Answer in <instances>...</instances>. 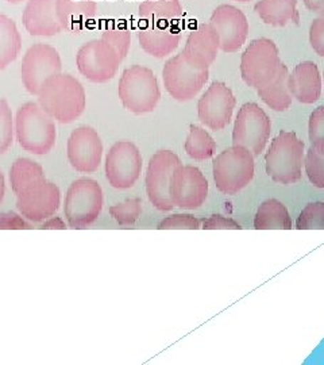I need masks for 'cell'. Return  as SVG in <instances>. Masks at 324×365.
<instances>
[{
	"mask_svg": "<svg viewBox=\"0 0 324 365\" xmlns=\"http://www.w3.org/2000/svg\"><path fill=\"white\" fill-rule=\"evenodd\" d=\"M38 105L56 120L70 123L85 110V90L72 75L58 73L48 78L38 95Z\"/></svg>",
	"mask_w": 324,
	"mask_h": 365,
	"instance_id": "obj_1",
	"label": "cell"
},
{
	"mask_svg": "<svg viewBox=\"0 0 324 365\" xmlns=\"http://www.w3.org/2000/svg\"><path fill=\"white\" fill-rule=\"evenodd\" d=\"M15 134L21 148L33 155H48L57 138L54 119L34 102H27L18 108Z\"/></svg>",
	"mask_w": 324,
	"mask_h": 365,
	"instance_id": "obj_2",
	"label": "cell"
},
{
	"mask_svg": "<svg viewBox=\"0 0 324 365\" xmlns=\"http://www.w3.org/2000/svg\"><path fill=\"white\" fill-rule=\"evenodd\" d=\"M305 145L295 131L281 130L273 138L265 161L266 173L273 182L293 184L301 179Z\"/></svg>",
	"mask_w": 324,
	"mask_h": 365,
	"instance_id": "obj_3",
	"label": "cell"
},
{
	"mask_svg": "<svg viewBox=\"0 0 324 365\" xmlns=\"http://www.w3.org/2000/svg\"><path fill=\"white\" fill-rule=\"evenodd\" d=\"M117 95L123 107L137 115L152 113L161 99V91L153 71L142 66H130L123 71Z\"/></svg>",
	"mask_w": 324,
	"mask_h": 365,
	"instance_id": "obj_4",
	"label": "cell"
},
{
	"mask_svg": "<svg viewBox=\"0 0 324 365\" xmlns=\"http://www.w3.org/2000/svg\"><path fill=\"white\" fill-rule=\"evenodd\" d=\"M214 180L221 194L235 195L254 179V155L244 146L234 145L214 160Z\"/></svg>",
	"mask_w": 324,
	"mask_h": 365,
	"instance_id": "obj_5",
	"label": "cell"
},
{
	"mask_svg": "<svg viewBox=\"0 0 324 365\" xmlns=\"http://www.w3.org/2000/svg\"><path fill=\"white\" fill-rule=\"evenodd\" d=\"M103 190L92 179L72 182L65 195L64 212L72 229H85L96 221L103 209Z\"/></svg>",
	"mask_w": 324,
	"mask_h": 365,
	"instance_id": "obj_6",
	"label": "cell"
},
{
	"mask_svg": "<svg viewBox=\"0 0 324 365\" xmlns=\"http://www.w3.org/2000/svg\"><path fill=\"white\" fill-rule=\"evenodd\" d=\"M281 64L276 42L253 39L241 57V75L249 87L258 90L272 80Z\"/></svg>",
	"mask_w": 324,
	"mask_h": 365,
	"instance_id": "obj_7",
	"label": "cell"
},
{
	"mask_svg": "<svg viewBox=\"0 0 324 365\" xmlns=\"http://www.w3.org/2000/svg\"><path fill=\"white\" fill-rule=\"evenodd\" d=\"M272 122L257 103L249 102L239 108L234 122L233 144L244 146L258 156L269 141Z\"/></svg>",
	"mask_w": 324,
	"mask_h": 365,
	"instance_id": "obj_8",
	"label": "cell"
},
{
	"mask_svg": "<svg viewBox=\"0 0 324 365\" xmlns=\"http://www.w3.org/2000/svg\"><path fill=\"white\" fill-rule=\"evenodd\" d=\"M182 164L180 157L172 150H158L147 165L146 172V192L152 205L160 211L173 210L170 197V182L176 168Z\"/></svg>",
	"mask_w": 324,
	"mask_h": 365,
	"instance_id": "obj_9",
	"label": "cell"
},
{
	"mask_svg": "<svg viewBox=\"0 0 324 365\" xmlns=\"http://www.w3.org/2000/svg\"><path fill=\"white\" fill-rule=\"evenodd\" d=\"M209 78L208 69H196L189 66L182 53L169 58L164 66L162 78L169 95L179 101H192L206 86Z\"/></svg>",
	"mask_w": 324,
	"mask_h": 365,
	"instance_id": "obj_10",
	"label": "cell"
},
{
	"mask_svg": "<svg viewBox=\"0 0 324 365\" xmlns=\"http://www.w3.org/2000/svg\"><path fill=\"white\" fill-rule=\"evenodd\" d=\"M123 60L103 39H92L78 49L76 63L80 73L92 83H107L117 75Z\"/></svg>",
	"mask_w": 324,
	"mask_h": 365,
	"instance_id": "obj_11",
	"label": "cell"
},
{
	"mask_svg": "<svg viewBox=\"0 0 324 365\" xmlns=\"http://www.w3.org/2000/svg\"><path fill=\"white\" fill-rule=\"evenodd\" d=\"M63 64L58 52L48 43H34L23 56L21 76L27 92L38 95L43 83L61 73Z\"/></svg>",
	"mask_w": 324,
	"mask_h": 365,
	"instance_id": "obj_12",
	"label": "cell"
},
{
	"mask_svg": "<svg viewBox=\"0 0 324 365\" xmlns=\"http://www.w3.org/2000/svg\"><path fill=\"white\" fill-rule=\"evenodd\" d=\"M142 156L138 146L130 141H117L105 157V178L117 190L131 188L140 179Z\"/></svg>",
	"mask_w": 324,
	"mask_h": 365,
	"instance_id": "obj_13",
	"label": "cell"
},
{
	"mask_svg": "<svg viewBox=\"0 0 324 365\" xmlns=\"http://www.w3.org/2000/svg\"><path fill=\"white\" fill-rule=\"evenodd\" d=\"M60 188L46 179L30 184L16 194V209L31 222L49 220L60 207Z\"/></svg>",
	"mask_w": 324,
	"mask_h": 365,
	"instance_id": "obj_14",
	"label": "cell"
},
{
	"mask_svg": "<svg viewBox=\"0 0 324 365\" xmlns=\"http://www.w3.org/2000/svg\"><path fill=\"white\" fill-rule=\"evenodd\" d=\"M236 99L221 81H214L197 102V115L211 130H223L233 118Z\"/></svg>",
	"mask_w": 324,
	"mask_h": 365,
	"instance_id": "obj_15",
	"label": "cell"
},
{
	"mask_svg": "<svg viewBox=\"0 0 324 365\" xmlns=\"http://www.w3.org/2000/svg\"><path fill=\"white\" fill-rule=\"evenodd\" d=\"M208 182L203 172L191 165H180L173 172L170 197L180 209H199L207 199Z\"/></svg>",
	"mask_w": 324,
	"mask_h": 365,
	"instance_id": "obj_16",
	"label": "cell"
},
{
	"mask_svg": "<svg viewBox=\"0 0 324 365\" xmlns=\"http://www.w3.org/2000/svg\"><path fill=\"white\" fill-rule=\"evenodd\" d=\"M66 153L73 170L80 173H92L100 167L103 143L93 128L80 126L72 131L68 140Z\"/></svg>",
	"mask_w": 324,
	"mask_h": 365,
	"instance_id": "obj_17",
	"label": "cell"
},
{
	"mask_svg": "<svg viewBox=\"0 0 324 365\" xmlns=\"http://www.w3.org/2000/svg\"><path fill=\"white\" fill-rule=\"evenodd\" d=\"M209 25L219 37V51L238 52L246 42L249 22L246 15L231 4H221L215 9L209 18Z\"/></svg>",
	"mask_w": 324,
	"mask_h": 365,
	"instance_id": "obj_18",
	"label": "cell"
},
{
	"mask_svg": "<svg viewBox=\"0 0 324 365\" xmlns=\"http://www.w3.org/2000/svg\"><path fill=\"white\" fill-rule=\"evenodd\" d=\"M218 52V33L209 24H200L191 30L182 54L184 60L196 69H209Z\"/></svg>",
	"mask_w": 324,
	"mask_h": 365,
	"instance_id": "obj_19",
	"label": "cell"
},
{
	"mask_svg": "<svg viewBox=\"0 0 324 365\" xmlns=\"http://www.w3.org/2000/svg\"><path fill=\"white\" fill-rule=\"evenodd\" d=\"M57 0H28L22 15V22L31 36L53 37L60 34L61 26L57 11Z\"/></svg>",
	"mask_w": 324,
	"mask_h": 365,
	"instance_id": "obj_20",
	"label": "cell"
},
{
	"mask_svg": "<svg viewBox=\"0 0 324 365\" xmlns=\"http://www.w3.org/2000/svg\"><path fill=\"white\" fill-rule=\"evenodd\" d=\"M288 87L292 98L303 105H312L322 95V75L313 61H303L295 66L288 78Z\"/></svg>",
	"mask_w": 324,
	"mask_h": 365,
	"instance_id": "obj_21",
	"label": "cell"
},
{
	"mask_svg": "<svg viewBox=\"0 0 324 365\" xmlns=\"http://www.w3.org/2000/svg\"><path fill=\"white\" fill-rule=\"evenodd\" d=\"M56 11L63 29L78 34L91 26L98 4L95 0H57Z\"/></svg>",
	"mask_w": 324,
	"mask_h": 365,
	"instance_id": "obj_22",
	"label": "cell"
},
{
	"mask_svg": "<svg viewBox=\"0 0 324 365\" xmlns=\"http://www.w3.org/2000/svg\"><path fill=\"white\" fill-rule=\"evenodd\" d=\"M138 39L145 52L157 58H164L179 48L182 31L173 27L147 26L138 33Z\"/></svg>",
	"mask_w": 324,
	"mask_h": 365,
	"instance_id": "obj_23",
	"label": "cell"
},
{
	"mask_svg": "<svg viewBox=\"0 0 324 365\" xmlns=\"http://www.w3.org/2000/svg\"><path fill=\"white\" fill-rule=\"evenodd\" d=\"M182 15L180 0H143L140 4V19L149 26L173 27Z\"/></svg>",
	"mask_w": 324,
	"mask_h": 365,
	"instance_id": "obj_24",
	"label": "cell"
},
{
	"mask_svg": "<svg viewBox=\"0 0 324 365\" xmlns=\"http://www.w3.org/2000/svg\"><path fill=\"white\" fill-rule=\"evenodd\" d=\"M263 24L274 27H284L293 22L300 24L298 0H258L254 6Z\"/></svg>",
	"mask_w": 324,
	"mask_h": 365,
	"instance_id": "obj_25",
	"label": "cell"
},
{
	"mask_svg": "<svg viewBox=\"0 0 324 365\" xmlns=\"http://www.w3.org/2000/svg\"><path fill=\"white\" fill-rule=\"evenodd\" d=\"M288 78H289L288 66L284 63H281L276 76L266 86L257 90L261 101L274 111L283 113L289 110V107L292 105L293 98L289 92Z\"/></svg>",
	"mask_w": 324,
	"mask_h": 365,
	"instance_id": "obj_26",
	"label": "cell"
},
{
	"mask_svg": "<svg viewBox=\"0 0 324 365\" xmlns=\"http://www.w3.org/2000/svg\"><path fill=\"white\" fill-rule=\"evenodd\" d=\"M254 227L257 230L292 229V220L286 205L277 199H268L262 202L254 217Z\"/></svg>",
	"mask_w": 324,
	"mask_h": 365,
	"instance_id": "obj_27",
	"label": "cell"
},
{
	"mask_svg": "<svg viewBox=\"0 0 324 365\" xmlns=\"http://www.w3.org/2000/svg\"><path fill=\"white\" fill-rule=\"evenodd\" d=\"M22 49V38L11 18L0 14V71L16 60Z\"/></svg>",
	"mask_w": 324,
	"mask_h": 365,
	"instance_id": "obj_28",
	"label": "cell"
},
{
	"mask_svg": "<svg viewBox=\"0 0 324 365\" xmlns=\"http://www.w3.org/2000/svg\"><path fill=\"white\" fill-rule=\"evenodd\" d=\"M45 173L43 168L38 163L30 160V158H16L13 163V167L10 170V182L13 188L14 194H19L23 188L28 187L33 182L43 180Z\"/></svg>",
	"mask_w": 324,
	"mask_h": 365,
	"instance_id": "obj_29",
	"label": "cell"
},
{
	"mask_svg": "<svg viewBox=\"0 0 324 365\" xmlns=\"http://www.w3.org/2000/svg\"><path fill=\"white\" fill-rule=\"evenodd\" d=\"M184 149L191 158L197 161H204L215 155L216 143L207 130L197 125H191Z\"/></svg>",
	"mask_w": 324,
	"mask_h": 365,
	"instance_id": "obj_30",
	"label": "cell"
},
{
	"mask_svg": "<svg viewBox=\"0 0 324 365\" xmlns=\"http://www.w3.org/2000/svg\"><path fill=\"white\" fill-rule=\"evenodd\" d=\"M298 230H324V202L308 203L298 215Z\"/></svg>",
	"mask_w": 324,
	"mask_h": 365,
	"instance_id": "obj_31",
	"label": "cell"
},
{
	"mask_svg": "<svg viewBox=\"0 0 324 365\" xmlns=\"http://www.w3.org/2000/svg\"><path fill=\"white\" fill-rule=\"evenodd\" d=\"M110 214L120 226H131L142 214L141 199H127L110 209Z\"/></svg>",
	"mask_w": 324,
	"mask_h": 365,
	"instance_id": "obj_32",
	"label": "cell"
},
{
	"mask_svg": "<svg viewBox=\"0 0 324 365\" xmlns=\"http://www.w3.org/2000/svg\"><path fill=\"white\" fill-rule=\"evenodd\" d=\"M308 137L312 149L324 155V106L312 111L308 120Z\"/></svg>",
	"mask_w": 324,
	"mask_h": 365,
	"instance_id": "obj_33",
	"label": "cell"
},
{
	"mask_svg": "<svg viewBox=\"0 0 324 365\" xmlns=\"http://www.w3.org/2000/svg\"><path fill=\"white\" fill-rule=\"evenodd\" d=\"M13 140V113L7 101L0 99V155L6 153L10 149Z\"/></svg>",
	"mask_w": 324,
	"mask_h": 365,
	"instance_id": "obj_34",
	"label": "cell"
},
{
	"mask_svg": "<svg viewBox=\"0 0 324 365\" xmlns=\"http://www.w3.org/2000/svg\"><path fill=\"white\" fill-rule=\"evenodd\" d=\"M102 39L111 45L122 60L126 58L129 53L130 45H131V33L126 27H111L107 29L102 34Z\"/></svg>",
	"mask_w": 324,
	"mask_h": 365,
	"instance_id": "obj_35",
	"label": "cell"
},
{
	"mask_svg": "<svg viewBox=\"0 0 324 365\" xmlns=\"http://www.w3.org/2000/svg\"><path fill=\"white\" fill-rule=\"evenodd\" d=\"M304 165L308 176V180L316 187L324 190V155L318 153L310 148L304 156Z\"/></svg>",
	"mask_w": 324,
	"mask_h": 365,
	"instance_id": "obj_36",
	"label": "cell"
},
{
	"mask_svg": "<svg viewBox=\"0 0 324 365\" xmlns=\"http://www.w3.org/2000/svg\"><path fill=\"white\" fill-rule=\"evenodd\" d=\"M160 230H172V229H200V221L191 214H174L164 218L158 223Z\"/></svg>",
	"mask_w": 324,
	"mask_h": 365,
	"instance_id": "obj_37",
	"label": "cell"
},
{
	"mask_svg": "<svg viewBox=\"0 0 324 365\" xmlns=\"http://www.w3.org/2000/svg\"><path fill=\"white\" fill-rule=\"evenodd\" d=\"M310 43L313 51L324 57V13L313 19L310 27Z\"/></svg>",
	"mask_w": 324,
	"mask_h": 365,
	"instance_id": "obj_38",
	"label": "cell"
},
{
	"mask_svg": "<svg viewBox=\"0 0 324 365\" xmlns=\"http://www.w3.org/2000/svg\"><path fill=\"white\" fill-rule=\"evenodd\" d=\"M203 229L204 230H221V229H231V230H239L242 229L239 223L234 221L233 218L224 217L221 214H214L209 218L203 220Z\"/></svg>",
	"mask_w": 324,
	"mask_h": 365,
	"instance_id": "obj_39",
	"label": "cell"
},
{
	"mask_svg": "<svg viewBox=\"0 0 324 365\" xmlns=\"http://www.w3.org/2000/svg\"><path fill=\"white\" fill-rule=\"evenodd\" d=\"M19 229H30V225L25 220L15 214L13 211L0 214V230H19Z\"/></svg>",
	"mask_w": 324,
	"mask_h": 365,
	"instance_id": "obj_40",
	"label": "cell"
},
{
	"mask_svg": "<svg viewBox=\"0 0 324 365\" xmlns=\"http://www.w3.org/2000/svg\"><path fill=\"white\" fill-rule=\"evenodd\" d=\"M304 6L312 13H324V0H304Z\"/></svg>",
	"mask_w": 324,
	"mask_h": 365,
	"instance_id": "obj_41",
	"label": "cell"
},
{
	"mask_svg": "<svg viewBox=\"0 0 324 365\" xmlns=\"http://www.w3.org/2000/svg\"><path fill=\"white\" fill-rule=\"evenodd\" d=\"M42 229H45V230H48V229H60V230H64V229H66V225H65V222L63 221L61 218L54 217V218H49L48 221L45 222V223L42 225Z\"/></svg>",
	"mask_w": 324,
	"mask_h": 365,
	"instance_id": "obj_42",
	"label": "cell"
},
{
	"mask_svg": "<svg viewBox=\"0 0 324 365\" xmlns=\"http://www.w3.org/2000/svg\"><path fill=\"white\" fill-rule=\"evenodd\" d=\"M4 194H6V182H4V176H3V173L0 170V205H1L3 199H4Z\"/></svg>",
	"mask_w": 324,
	"mask_h": 365,
	"instance_id": "obj_43",
	"label": "cell"
},
{
	"mask_svg": "<svg viewBox=\"0 0 324 365\" xmlns=\"http://www.w3.org/2000/svg\"><path fill=\"white\" fill-rule=\"evenodd\" d=\"M9 3H11V4H19V3H22V1H26V0H7Z\"/></svg>",
	"mask_w": 324,
	"mask_h": 365,
	"instance_id": "obj_44",
	"label": "cell"
},
{
	"mask_svg": "<svg viewBox=\"0 0 324 365\" xmlns=\"http://www.w3.org/2000/svg\"><path fill=\"white\" fill-rule=\"evenodd\" d=\"M236 1H241V3H247V1H251V0H236Z\"/></svg>",
	"mask_w": 324,
	"mask_h": 365,
	"instance_id": "obj_45",
	"label": "cell"
},
{
	"mask_svg": "<svg viewBox=\"0 0 324 365\" xmlns=\"http://www.w3.org/2000/svg\"><path fill=\"white\" fill-rule=\"evenodd\" d=\"M323 80H324V73H323Z\"/></svg>",
	"mask_w": 324,
	"mask_h": 365,
	"instance_id": "obj_46",
	"label": "cell"
}]
</instances>
